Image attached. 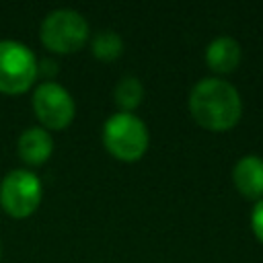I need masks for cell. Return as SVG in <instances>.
<instances>
[{
  "instance_id": "6da1fadb",
  "label": "cell",
  "mask_w": 263,
  "mask_h": 263,
  "mask_svg": "<svg viewBox=\"0 0 263 263\" xmlns=\"http://www.w3.org/2000/svg\"><path fill=\"white\" fill-rule=\"evenodd\" d=\"M191 117L208 132H228L242 117V99L234 84L220 76L199 78L187 99Z\"/></svg>"
},
{
  "instance_id": "7a4b0ae2",
  "label": "cell",
  "mask_w": 263,
  "mask_h": 263,
  "mask_svg": "<svg viewBox=\"0 0 263 263\" xmlns=\"http://www.w3.org/2000/svg\"><path fill=\"white\" fill-rule=\"evenodd\" d=\"M101 138L105 150L113 158L123 162L140 160L150 144L148 125L136 113H125V111H117L105 119Z\"/></svg>"
},
{
  "instance_id": "3957f363",
  "label": "cell",
  "mask_w": 263,
  "mask_h": 263,
  "mask_svg": "<svg viewBox=\"0 0 263 263\" xmlns=\"http://www.w3.org/2000/svg\"><path fill=\"white\" fill-rule=\"evenodd\" d=\"M39 39L53 53H74L90 39L88 21L74 8H53L39 25Z\"/></svg>"
},
{
  "instance_id": "277c9868",
  "label": "cell",
  "mask_w": 263,
  "mask_h": 263,
  "mask_svg": "<svg viewBox=\"0 0 263 263\" xmlns=\"http://www.w3.org/2000/svg\"><path fill=\"white\" fill-rule=\"evenodd\" d=\"M37 55L16 39H0V92L23 95L37 80Z\"/></svg>"
},
{
  "instance_id": "5b68a950",
  "label": "cell",
  "mask_w": 263,
  "mask_h": 263,
  "mask_svg": "<svg viewBox=\"0 0 263 263\" xmlns=\"http://www.w3.org/2000/svg\"><path fill=\"white\" fill-rule=\"evenodd\" d=\"M43 199V183L29 168H12L0 181V208L10 218H29Z\"/></svg>"
},
{
  "instance_id": "8992f818",
  "label": "cell",
  "mask_w": 263,
  "mask_h": 263,
  "mask_svg": "<svg viewBox=\"0 0 263 263\" xmlns=\"http://www.w3.org/2000/svg\"><path fill=\"white\" fill-rule=\"evenodd\" d=\"M33 113L41 127L47 132L64 129L72 123L76 115V103L74 97L66 86H62L55 80H43L33 90Z\"/></svg>"
},
{
  "instance_id": "52a82bcc",
  "label": "cell",
  "mask_w": 263,
  "mask_h": 263,
  "mask_svg": "<svg viewBox=\"0 0 263 263\" xmlns=\"http://www.w3.org/2000/svg\"><path fill=\"white\" fill-rule=\"evenodd\" d=\"M18 158L29 166H41L53 154V136L41 125H31L16 140Z\"/></svg>"
},
{
  "instance_id": "ba28073f",
  "label": "cell",
  "mask_w": 263,
  "mask_h": 263,
  "mask_svg": "<svg viewBox=\"0 0 263 263\" xmlns=\"http://www.w3.org/2000/svg\"><path fill=\"white\" fill-rule=\"evenodd\" d=\"M232 183L242 197L259 201L263 197V158L257 154L240 156L232 166Z\"/></svg>"
},
{
  "instance_id": "9c48e42d",
  "label": "cell",
  "mask_w": 263,
  "mask_h": 263,
  "mask_svg": "<svg viewBox=\"0 0 263 263\" xmlns=\"http://www.w3.org/2000/svg\"><path fill=\"white\" fill-rule=\"evenodd\" d=\"M203 58H205L208 68L214 74H220V78H222L224 74H230L238 68L240 58H242V47L234 37L218 35L208 43Z\"/></svg>"
},
{
  "instance_id": "30bf717a",
  "label": "cell",
  "mask_w": 263,
  "mask_h": 263,
  "mask_svg": "<svg viewBox=\"0 0 263 263\" xmlns=\"http://www.w3.org/2000/svg\"><path fill=\"white\" fill-rule=\"evenodd\" d=\"M113 99L115 105L119 107V111L125 113H134V109H138L144 101V84L138 76L125 74L117 80L115 88H113Z\"/></svg>"
},
{
  "instance_id": "8fae6325",
  "label": "cell",
  "mask_w": 263,
  "mask_h": 263,
  "mask_svg": "<svg viewBox=\"0 0 263 263\" xmlns=\"http://www.w3.org/2000/svg\"><path fill=\"white\" fill-rule=\"evenodd\" d=\"M90 51L101 62H113L123 53V39L119 33L111 29L99 31L90 39Z\"/></svg>"
},
{
  "instance_id": "7c38bea8",
  "label": "cell",
  "mask_w": 263,
  "mask_h": 263,
  "mask_svg": "<svg viewBox=\"0 0 263 263\" xmlns=\"http://www.w3.org/2000/svg\"><path fill=\"white\" fill-rule=\"evenodd\" d=\"M251 230L257 236V240L263 242V197L259 201H255V205L251 210Z\"/></svg>"
},
{
  "instance_id": "4fadbf2b",
  "label": "cell",
  "mask_w": 263,
  "mask_h": 263,
  "mask_svg": "<svg viewBox=\"0 0 263 263\" xmlns=\"http://www.w3.org/2000/svg\"><path fill=\"white\" fill-rule=\"evenodd\" d=\"M37 74L39 76H45L47 80H51L53 74H58V64L49 58H41L39 64H37Z\"/></svg>"
},
{
  "instance_id": "5bb4252c",
  "label": "cell",
  "mask_w": 263,
  "mask_h": 263,
  "mask_svg": "<svg viewBox=\"0 0 263 263\" xmlns=\"http://www.w3.org/2000/svg\"><path fill=\"white\" fill-rule=\"evenodd\" d=\"M0 257H2V242H0Z\"/></svg>"
}]
</instances>
